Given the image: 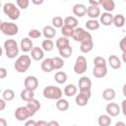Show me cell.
Masks as SVG:
<instances>
[{"instance_id": "1", "label": "cell", "mask_w": 126, "mask_h": 126, "mask_svg": "<svg viewBox=\"0 0 126 126\" xmlns=\"http://www.w3.org/2000/svg\"><path fill=\"white\" fill-rule=\"evenodd\" d=\"M5 54L9 59H14L19 55V45L15 39H7L4 42Z\"/></svg>"}, {"instance_id": "2", "label": "cell", "mask_w": 126, "mask_h": 126, "mask_svg": "<svg viewBox=\"0 0 126 126\" xmlns=\"http://www.w3.org/2000/svg\"><path fill=\"white\" fill-rule=\"evenodd\" d=\"M32 59L29 55H21L17 58L16 62L14 63V68L18 73H25L31 67Z\"/></svg>"}, {"instance_id": "3", "label": "cell", "mask_w": 126, "mask_h": 126, "mask_svg": "<svg viewBox=\"0 0 126 126\" xmlns=\"http://www.w3.org/2000/svg\"><path fill=\"white\" fill-rule=\"evenodd\" d=\"M3 12L12 21L18 20L20 18V15H21L20 8L18 6H16L14 3H10V2L4 4V6H3Z\"/></svg>"}, {"instance_id": "4", "label": "cell", "mask_w": 126, "mask_h": 126, "mask_svg": "<svg viewBox=\"0 0 126 126\" xmlns=\"http://www.w3.org/2000/svg\"><path fill=\"white\" fill-rule=\"evenodd\" d=\"M42 94L45 98L47 99H55L57 100L58 98L62 97V91L60 88L58 87H55V86H47L43 89V92H42Z\"/></svg>"}, {"instance_id": "5", "label": "cell", "mask_w": 126, "mask_h": 126, "mask_svg": "<svg viewBox=\"0 0 126 126\" xmlns=\"http://www.w3.org/2000/svg\"><path fill=\"white\" fill-rule=\"evenodd\" d=\"M1 32L5 35L13 36L19 32V27L13 22H3L1 26Z\"/></svg>"}, {"instance_id": "6", "label": "cell", "mask_w": 126, "mask_h": 126, "mask_svg": "<svg viewBox=\"0 0 126 126\" xmlns=\"http://www.w3.org/2000/svg\"><path fill=\"white\" fill-rule=\"evenodd\" d=\"M87 69H88V64L86 57L83 55L78 56L74 64V72L78 75H82L87 71Z\"/></svg>"}, {"instance_id": "7", "label": "cell", "mask_w": 126, "mask_h": 126, "mask_svg": "<svg viewBox=\"0 0 126 126\" xmlns=\"http://www.w3.org/2000/svg\"><path fill=\"white\" fill-rule=\"evenodd\" d=\"M15 118L18 121H26L27 119H29L30 117L33 116L32 113L31 112V110L27 107V105L25 106H20L15 110Z\"/></svg>"}, {"instance_id": "8", "label": "cell", "mask_w": 126, "mask_h": 126, "mask_svg": "<svg viewBox=\"0 0 126 126\" xmlns=\"http://www.w3.org/2000/svg\"><path fill=\"white\" fill-rule=\"evenodd\" d=\"M90 35H92L89 32H87L85 29H83V28H78V27H76L75 29H74V31H73V33H72V38L75 40V41H79V42H81L82 40H84L85 38H87V37H89Z\"/></svg>"}, {"instance_id": "9", "label": "cell", "mask_w": 126, "mask_h": 126, "mask_svg": "<svg viewBox=\"0 0 126 126\" xmlns=\"http://www.w3.org/2000/svg\"><path fill=\"white\" fill-rule=\"evenodd\" d=\"M91 96H92L91 92H80L79 94H77L75 97L76 104L79 106H86L88 104Z\"/></svg>"}, {"instance_id": "10", "label": "cell", "mask_w": 126, "mask_h": 126, "mask_svg": "<svg viewBox=\"0 0 126 126\" xmlns=\"http://www.w3.org/2000/svg\"><path fill=\"white\" fill-rule=\"evenodd\" d=\"M24 86L26 89L34 92L38 87V79L35 76H27L24 80Z\"/></svg>"}, {"instance_id": "11", "label": "cell", "mask_w": 126, "mask_h": 126, "mask_svg": "<svg viewBox=\"0 0 126 126\" xmlns=\"http://www.w3.org/2000/svg\"><path fill=\"white\" fill-rule=\"evenodd\" d=\"M94 48V40H93V36L90 35L89 37L85 38L84 40L81 41L80 44V50L83 53H89L90 51H92Z\"/></svg>"}, {"instance_id": "12", "label": "cell", "mask_w": 126, "mask_h": 126, "mask_svg": "<svg viewBox=\"0 0 126 126\" xmlns=\"http://www.w3.org/2000/svg\"><path fill=\"white\" fill-rule=\"evenodd\" d=\"M92 89V81L89 77H82L79 80V90L80 92H91Z\"/></svg>"}, {"instance_id": "13", "label": "cell", "mask_w": 126, "mask_h": 126, "mask_svg": "<svg viewBox=\"0 0 126 126\" xmlns=\"http://www.w3.org/2000/svg\"><path fill=\"white\" fill-rule=\"evenodd\" d=\"M105 110H106V113L110 116V117H115V116H118L119 113L121 112L120 111V106L115 103V102H109L106 107H105Z\"/></svg>"}, {"instance_id": "14", "label": "cell", "mask_w": 126, "mask_h": 126, "mask_svg": "<svg viewBox=\"0 0 126 126\" xmlns=\"http://www.w3.org/2000/svg\"><path fill=\"white\" fill-rule=\"evenodd\" d=\"M72 12L73 14L76 16V17H79V18H82L86 15V12H87V7L86 5L82 4V3H77L73 6L72 8Z\"/></svg>"}, {"instance_id": "15", "label": "cell", "mask_w": 126, "mask_h": 126, "mask_svg": "<svg viewBox=\"0 0 126 126\" xmlns=\"http://www.w3.org/2000/svg\"><path fill=\"white\" fill-rule=\"evenodd\" d=\"M20 47H21V49H22L23 52H25V53L30 52L32 50V48L33 47V43H32V38H30L29 36L22 38L21 39V42H20Z\"/></svg>"}, {"instance_id": "16", "label": "cell", "mask_w": 126, "mask_h": 126, "mask_svg": "<svg viewBox=\"0 0 126 126\" xmlns=\"http://www.w3.org/2000/svg\"><path fill=\"white\" fill-rule=\"evenodd\" d=\"M113 20V15L110 12H104L99 15V24H102L105 27L111 26Z\"/></svg>"}, {"instance_id": "17", "label": "cell", "mask_w": 126, "mask_h": 126, "mask_svg": "<svg viewBox=\"0 0 126 126\" xmlns=\"http://www.w3.org/2000/svg\"><path fill=\"white\" fill-rule=\"evenodd\" d=\"M31 52V56L33 60L35 61H39V60H42L43 57H44V51L41 47L39 46H34L32 48V50L30 51Z\"/></svg>"}, {"instance_id": "18", "label": "cell", "mask_w": 126, "mask_h": 126, "mask_svg": "<svg viewBox=\"0 0 126 126\" xmlns=\"http://www.w3.org/2000/svg\"><path fill=\"white\" fill-rule=\"evenodd\" d=\"M87 16L90 19H97L99 17V15L101 14L100 9L98 8V6H94V5H90L87 8V12H86Z\"/></svg>"}, {"instance_id": "19", "label": "cell", "mask_w": 126, "mask_h": 126, "mask_svg": "<svg viewBox=\"0 0 126 126\" xmlns=\"http://www.w3.org/2000/svg\"><path fill=\"white\" fill-rule=\"evenodd\" d=\"M93 75L97 79L104 78L107 75L106 66H94L93 69Z\"/></svg>"}, {"instance_id": "20", "label": "cell", "mask_w": 126, "mask_h": 126, "mask_svg": "<svg viewBox=\"0 0 126 126\" xmlns=\"http://www.w3.org/2000/svg\"><path fill=\"white\" fill-rule=\"evenodd\" d=\"M27 107L31 110V112L32 113V115H34L38 110H39V108H40V102L37 100V99H35L34 97L33 98H32L31 100H29V101H27Z\"/></svg>"}, {"instance_id": "21", "label": "cell", "mask_w": 126, "mask_h": 126, "mask_svg": "<svg viewBox=\"0 0 126 126\" xmlns=\"http://www.w3.org/2000/svg\"><path fill=\"white\" fill-rule=\"evenodd\" d=\"M41 33H42V35H43L45 38L52 39V38L56 35V29L53 28L52 26H45V27L42 29Z\"/></svg>"}, {"instance_id": "22", "label": "cell", "mask_w": 126, "mask_h": 126, "mask_svg": "<svg viewBox=\"0 0 126 126\" xmlns=\"http://www.w3.org/2000/svg\"><path fill=\"white\" fill-rule=\"evenodd\" d=\"M40 68L45 73H50L51 71H53L54 68H53L52 58H45V59H43L41 64H40Z\"/></svg>"}, {"instance_id": "23", "label": "cell", "mask_w": 126, "mask_h": 126, "mask_svg": "<svg viewBox=\"0 0 126 126\" xmlns=\"http://www.w3.org/2000/svg\"><path fill=\"white\" fill-rule=\"evenodd\" d=\"M108 64H109V66L112 68V69H120L121 68V60L119 59V57L118 56H116V55H114V54H112V55H110L109 57H108Z\"/></svg>"}, {"instance_id": "24", "label": "cell", "mask_w": 126, "mask_h": 126, "mask_svg": "<svg viewBox=\"0 0 126 126\" xmlns=\"http://www.w3.org/2000/svg\"><path fill=\"white\" fill-rule=\"evenodd\" d=\"M116 93L112 88H107L102 92V98L106 101H111L115 98Z\"/></svg>"}, {"instance_id": "25", "label": "cell", "mask_w": 126, "mask_h": 126, "mask_svg": "<svg viewBox=\"0 0 126 126\" xmlns=\"http://www.w3.org/2000/svg\"><path fill=\"white\" fill-rule=\"evenodd\" d=\"M112 25L116 28H122L125 25V17L122 14H117L113 15V20H112Z\"/></svg>"}, {"instance_id": "26", "label": "cell", "mask_w": 126, "mask_h": 126, "mask_svg": "<svg viewBox=\"0 0 126 126\" xmlns=\"http://www.w3.org/2000/svg\"><path fill=\"white\" fill-rule=\"evenodd\" d=\"M100 5L105 12H112L115 9V2L114 0H100Z\"/></svg>"}, {"instance_id": "27", "label": "cell", "mask_w": 126, "mask_h": 126, "mask_svg": "<svg viewBox=\"0 0 126 126\" xmlns=\"http://www.w3.org/2000/svg\"><path fill=\"white\" fill-rule=\"evenodd\" d=\"M78 92L77 87L74 84H68L65 88H64V94L68 97H72L74 96Z\"/></svg>"}, {"instance_id": "28", "label": "cell", "mask_w": 126, "mask_h": 126, "mask_svg": "<svg viewBox=\"0 0 126 126\" xmlns=\"http://www.w3.org/2000/svg\"><path fill=\"white\" fill-rule=\"evenodd\" d=\"M55 106H56V108H57L58 110H60V111H66V110H68V108H69V102H68L67 99H64V98L60 97V98H58V99L56 100Z\"/></svg>"}, {"instance_id": "29", "label": "cell", "mask_w": 126, "mask_h": 126, "mask_svg": "<svg viewBox=\"0 0 126 126\" xmlns=\"http://www.w3.org/2000/svg\"><path fill=\"white\" fill-rule=\"evenodd\" d=\"M85 25L89 31H95V30H98L100 27V24L96 19H90L89 21L86 22Z\"/></svg>"}, {"instance_id": "30", "label": "cell", "mask_w": 126, "mask_h": 126, "mask_svg": "<svg viewBox=\"0 0 126 126\" xmlns=\"http://www.w3.org/2000/svg\"><path fill=\"white\" fill-rule=\"evenodd\" d=\"M20 96H21V98H22L23 100H25V101H29V100H31L32 98L34 97V93H33V91H31V90L25 88V89L21 92Z\"/></svg>"}, {"instance_id": "31", "label": "cell", "mask_w": 126, "mask_h": 126, "mask_svg": "<svg viewBox=\"0 0 126 126\" xmlns=\"http://www.w3.org/2000/svg\"><path fill=\"white\" fill-rule=\"evenodd\" d=\"M97 124L99 126H108L111 124V118L108 114H101L97 118Z\"/></svg>"}, {"instance_id": "32", "label": "cell", "mask_w": 126, "mask_h": 126, "mask_svg": "<svg viewBox=\"0 0 126 126\" xmlns=\"http://www.w3.org/2000/svg\"><path fill=\"white\" fill-rule=\"evenodd\" d=\"M54 79H55V82L59 85H62V84H65L66 81H67V74L63 71H58L55 73L54 75Z\"/></svg>"}, {"instance_id": "33", "label": "cell", "mask_w": 126, "mask_h": 126, "mask_svg": "<svg viewBox=\"0 0 126 126\" xmlns=\"http://www.w3.org/2000/svg\"><path fill=\"white\" fill-rule=\"evenodd\" d=\"M55 45L58 49H61L63 47H66L68 45H70V40H69V37H66V36H60L56 42H55Z\"/></svg>"}, {"instance_id": "34", "label": "cell", "mask_w": 126, "mask_h": 126, "mask_svg": "<svg viewBox=\"0 0 126 126\" xmlns=\"http://www.w3.org/2000/svg\"><path fill=\"white\" fill-rule=\"evenodd\" d=\"M63 23L64 25L68 26V27H71L73 29H75L76 27H78V20L77 18L73 17V16H68L66 17L64 20H63Z\"/></svg>"}, {"instance_id": "35", "label": "cell", "mask_w": 126, "mask_h": 126, "mask_svg": "<svg viewBox=\"0 0 126 126\" xmlns=\"http://www.w3.org/2000/svg\"><path fill=\"white\" fill-rule=\"evenodd\" d=\"M58 51H59L60 57H62V58H69L72 55V53H73V48L70 45H68V46L63 47L61 49H58Z\"/></svg>"}, {"instance_id": "36", "label": "cell", "mask_w": 126, "mask_h": 126, "mask_svg": "<svg viewBox=\"0 0 126 126\" xmlns=\"http://www.w3.org/2000/svg\"><path fill=\"white\" fill-rule=\"evenodd\" d=\"M41 48L43 49V51H51L53 48H54V42L51 40V39H48V38H45L42 42H41Z\"/></svg>"}, {"instance_id": "37", "label": "cell", "mask_w": 126, "mask_h": 126, "mask_svg": "<svg viewBox=\"0 0 126 126\" xmlns=\"http://www.w3.org/2000/svg\"><path fill=\"white\" fill-rule=\"evenodd\" d=\"M2 97L6 100V101H11L15 98V92L11 89H7L5 91H3L2 93Z\"/></svg>"}, {"instance_id": "38", "label": "cell", "mask_w": 126, "mask_h": 126, "mask_svg": "<svg viewBox=\"0 0 126 126\" xmlns=\"http://www.w3.org/2000/svg\"><path fill=\"white\" fill-rule=\"evenodd\" d=\"M52 63H53V68H54V70H59V69H61V68L64 66L63 58H62V57H59V56L53 57V58H52Z\"/></svg>"}, {"instance_id": "39", "label": "cell", "mask_w": 126, "mask_h": 126, "mask_svg": "<svg viewBox=\"0 0 126 126\" xmlns=\"http://www.w3.org/2000/svg\"><path fill=\"white\" fill-rule=\"evenodd\" d=\"M51 24H52V27L55 28V29H61V27L64 25L63 19H62L60 16H55V17H53L52 20H51Z\"/></svg>"}, {"instance_id": "40", "label": "cell", "mask_w": 126, "mask_h": 126, "mask_svg": "<svg viewBox=\"0 0 126 126\" xmlns=\"http://www.w3.org/2000/svg\"><path fill=\"white\" fill-rule=\"evenodd\" d=\"M73 31L74 29L71 28V27H68L66 25H63L61 27V33L63 36H66V37H71L72 36V33H73Z\"/></svg>"}, {"instance_id": "41", "label": "cell", "mask_w": 126, "mask_h": 126, "mask_svg": "<svg viewBox=\"0 0 126 126\" xmlns=\"http://www.w3.org/2000/svg\"><path fill=\"white\" fill-rule=\"evenodd\" d=\"M41 34H42L41 32L38 31V30H36V29H32V30H30V31H29V33H28L29 37H30V38H32V39H35V38L40 37Z\"/></svg>"}, {"instance_id": "42", "label": "cell", "mask_w": 126, "mask_h": 126, "mask_svg": "<svg viewBox=\"0 0 126 126\" xmlns=\"http://www.w3.org/2000/svg\"><path fill=\"white\" fill-rule=\"evenodd\" d=\"M94 66H106V60L102 56H96L94 59Z\"/></svg>"}, {"instance_id": "43", "label": "cell", "mask_w": 126, "mask_h": 126, "mask_svg": "<svg viewBox=\"0 0 126 126\" xmlns=\"http://www.w3.org/2000/svg\"><path fill=\"white\" fill-rule=\"evenodd\" d=\"M30 1L31 0H16V3H17V6L20 8V9H27L30 5Z\"/></svg>"}, {"instance_id": "44", "label": "cell", "mask_w": 126, "mask_h": 126, "mask_svg": "<svg viewBox=\"0 0 126 126\" xmlns=\"http://www.w3.org/2000/svg\"><path fill=\"white\" fill-rule=\"evenodd\" d=\"M119 47H120V49H121L122 52L126 53V36L122 37V39L120 40V42H119Z\"/></svg>"}, {"instance_id": "45", "label": "cell", "mask_w": 126, "mask_h": 126, "mask_svg": "<svg viewBox=\"0 0 126 126\" xmlns=\"http://www.w3.org/2000/svg\"><path fill=\"white\" fill-rule=\"evenodd\" d=\"M8 76L7 69L4 67H0V79H5Z\"/></svg>"}, {"instance_id": "46", "label": "cell", "mask_w": 126, "mask_h": 126, "mask_svg": "<svg viewBox=\"0 0 126 126\" xmlns=\"http://www.w3.org/2000/svg\"><path fill=\"white\" fill-rule=\"evenodd\" d=\"M120 111H122L123 115L126 116V99H123L122 100V106L120 108Z\"/></svg>"}, {"instance_id": "47", "label": "cell", "mask_w": 126, "mask_h": 126, "mask_svg": "<svg viewBox=\"0 0 126 126\" xmlns=\"http://www.w3.org/2000/svg\"><path fill=\"white\" fill-rule=\"evenodd\" d=\"M5 108H6V100L2 97V98H0V111L4 110Z\"/></svg>"}, {"instance_id": "48", "label": "cell", "mask_w": 126, "mask_h": 126, "mask_svg": "<svg viewBox=\"0 0 126 126\" xmlns=\"http://www.w3.org/2000/svg\"><path fill=\"white\" fill-rule=\"evenodd\" d=\"M35 126H47V122L46 121H43V120L35 121Z\"/></svg>"}, {"instance_id": "49", "label": "cell", "mask_w": 126, "mask_h": 126, "mask_svg": "<svg viewBox=\"0 0 126 126\" xmlns=\"http://www.w3.org/2000/svg\"><path fill=\"white\" fill-rule=\"evenodd\" d=\"M90 5H94V6H98L100 5V0H89Z\"/></svg>"}, {"instance_id": "50", "label": "cell", "mask_w": 126, "mask_h": 126, "mask_svg": "<svg viewBox=\"0 0 126 126\" xmlns=\"http://www.w3.org/2000/svg\"><path fill=\"white\" fill-rule=\"evenodd\" d=\"M26 126H29V125H32V126H35V121L34 120H32V119H31V120H28V121H26Z\"/></svg>"}, {"instance_id": "51", "label": "cell", "mask_w": 126, "mask_h": 126, "mask_svg": "<svg viewBox=\"0 0 126 126\" xmlns=\"http://www.w3.org/2000/svg\"><path fill=\"white\" fill-rule=\"evenodd\" d=\"M44 2V0H32V3L34 4V5H41L42 3Z\"/></svg>"}, {"instance_id": "52", "label": "cell", "mask_w": 126, "mask_h": 126, "mask_svg": "<svg viewBox=\"0 0 126 126\" xmlns=\"http://www.w3.org/2000/svg\"><path fill=\"white\" fill-rule=\"evenodd\" d=\"M47 126H59V123L57 121H50V122H47Z\"/></svg>"}, {"instance_id": "53", "label": "cell", "mask_w": 126, "mask_h": 126, "mask_svg": "<svg viewBox=\"0 0 126 126\" xmlns=\"http://www.w3.org/2000/svg\"><path fill=\"white\" fill-rule=\"evenodd\" d=\"M8 123H7V121H6V119H4V118H0V126H6Z\"/></svg>"}, {"instance_id": "54", "label": "cell", "mask_w": 126, "mask_h": 126, "mask_svg": "<svg viewBox=\"0 0 126 126\" xmlns=\"http://www.w3.org/2000/svg\"><path fill=\"white\" fill-rule=\"evenodd\" d=\"M115 126H125V123L124 122H117L115 124Z\"/></svg>"}, {"instance_id": "55", "label": "cell", "mask_w": 126, "mask_h": 126, "mask_svg": "<svg viewBox=\"0 0 126 126\" xmlns=\"http://www.w3.org/2000/svg\"><path fill=\"white\" fill-rule=\"evenodd\" d=\"M125 55H126V53L122 52V60H123V62H126V58H125Z\"/></svg>"}, {"instance_id": "56", "label": "cell", "mask_w": 126, "mask_h": 126, "mask_svg": "<svg viewBox=\"0 0 126 126\" xmlns=\"http://www.w3.org/2000/svg\"><path fill=\"white\" fill-rule=\"evenodd\" d=\"M2 54H3V48L0 46V57L2 56Z\"/></svg>"}, {"instance_id": "57", "label": "cell", "mask_w": 126, "mask_h": 126, "mask_svg": "<svg viewBox=\"0 0 126 126\" xmlns=\"http://www.w3.org/2000/svg\"><path fill=\"white\" fill-rule=\"evenodd\" d=\"M2 23H3V22L0 20V31H1V26H2Z\"/></svg>"}, {"instance_id": "58", "label": "cell", "mask_w": 126, "mask_h": 126, "mask_svg": "<svg viewBox=\"0 0 126 126\" xmlns=\"http://www.w3.org/2000/svg\"><path fill=\"white\" fill-rule=\"evenodd\" d=\"M0 8H1V1H0Z\"/></svg>"}, {"instance_id": "59", "label": "cell", "mask_w": 126, "mask_h": 126, "mask_svg": "<svg viewBox=\"0 0 126 126\" xmlns=\"http://www.w3.org/2000/svg\"><path fill=\"white\" fill-rule=\"evenodd\" d=\"M1 93H2V92H1V89H0V94H1Z\"/></svg>"}, {"instance_id": "60", "label": "cell", "mask_w": 126, "mask_h": 126, "mask_svg": "<svg viewBox=\"0 0 126 126\" xmlns=\"http://www.w3.org/2000/svg\"><path fill=\"white\" fill-rule=\"evenodd\" d=\"M62 1H67V0H62Z\"/></svg>"}]
</instances>
